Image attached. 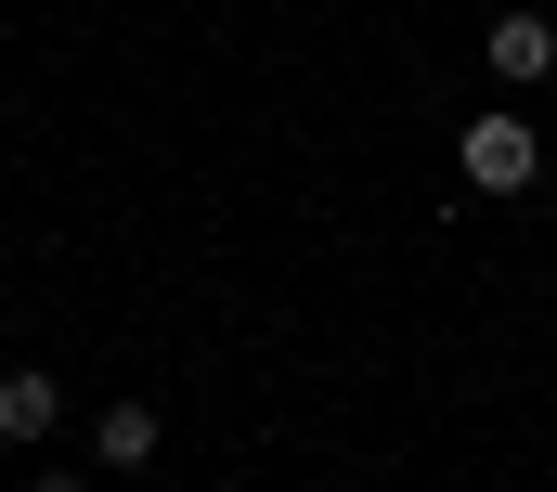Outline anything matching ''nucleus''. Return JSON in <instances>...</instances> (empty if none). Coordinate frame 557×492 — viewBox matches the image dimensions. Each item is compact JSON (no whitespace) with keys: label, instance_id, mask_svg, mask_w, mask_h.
I'll list each match as a JSON object with an SVG mask.
<instances>
[{"label":"nucleus","instance_id":"obj_1","mask_svg":"<svg viewBox=\"0 0 557 492\" xmlns=\"http://www.w3.org/2000/svg\"><path fill=\"white\" fill-rule=\"evenodd\" d=\"M454 169H467V195H532V182H545V143H532L519 104H493V118H467Z\"/></svg>","mask_w":557,"mask_h":492},{"label":"nucleus","instance_id":"obj_2","mask_svg":"<svg viewBox=\"0 0 557 492\" xmlns=\"http://www.w3.org/2000/svg\"><path fill=\"white\" fill-rule=\"evenodd\" d=\"M480 65H493L506 91H532V78H557V26H545V13H493V39H480Z\"/></svg>","mask_w":557,"mask_h":492},{"label":"nucleus","instance_id":"obj_3","mask_svg":"<svg viewBox=\"0 0 557 492\" xmlns=\"http://www.w3.org/2000/svg\"><path fill=\"white\" fill-rule=\"evenodd\" d=\"M156 441H169V415H156V402H104V415H91V467H156Z\"/></svg>","mask_w":557,"mask_h":492},{"label":"nucleus","instance_id":"obj_4","mask_svg":"<svg viewBox=\"0 0 557 492\" xmlns=\"http://www.w3.org/2000/svg\"><path fill=\"white\" fill-rule=\"evenodd\" d=\"M52 428H65V376L13 364V376H0V441H52Z\"/></svg>","mask_w":557,"mask_h":492},{"label":"nucleus","instance_id":"obj_5","mask_svg":"<svg viewBox=\"0 0 557 492\" xmlns=\"http://www.w3.org/2000/svg\"><path fill=\"white\" fill-rule=\"evenodd\" d=\"M26 492H78V480H26Z\"/></svg>","mask_w":557,"mask_h":492}]
</instances>
